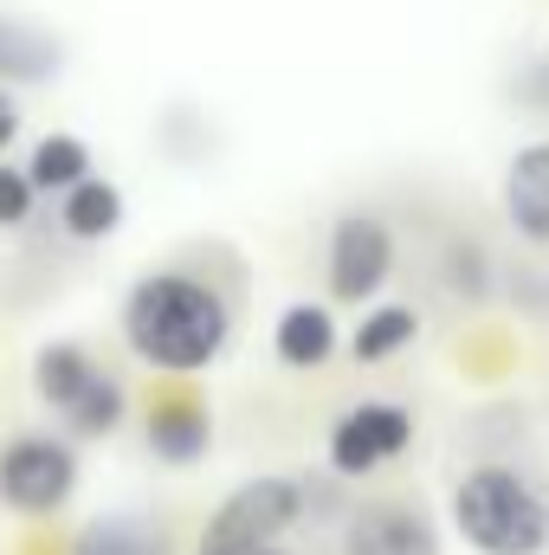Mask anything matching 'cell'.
<instances>
[{"label": "cell", "mask_w": 549, "mask_h": 555, "mask_svg": "<svg viewBox=\"0 0 549 555\" xmlns=\"http://www.w3.org/2000/svg\"><path fill=\"white\" fill-rule=\"evenodd\" d=\"M452 530L472 555H544L549 491L518 465H472L452 485Z\"/></svg>", "instance_id": "cell-2"}, {"label": "cell", "mask_w": 549, "mask_h": 555, "mask_svg": "<svg viewBox=\"0 0 549 555\" xmlns=\"http://www.w3.org/2000/svg\"><path fill=\"white\" fill-rule=\"evenodd\" d=\"M413 343H420V310H413V304H375V310H362L356 330H349V356H356L362 369H382V362L408 356Z\"/></svg>", "instance_id": "cell-13"}, {"label": "cell", "mask_w": 549, "mask_h": 555, "mask_svg": "<svg viewBox=\"0 0 549 555\" xmlns=\"http://www.w3.org/2000/svg\"><path fill=\"white\" fill-rule=\"evenodd\" d=\"M98 382V362H91V349L85 343H39V356H33V395H39V408H52V414H65V408H78V395Z\"/></svg>", "instance_id": "cell-11"}, {"label": "cell", "mask_w": 549, "mask_h": 555, "mask_svg": "<svg viewBox=\"0 0 549 555\" xmlns=\"http://www.w3.org/2000/svg\"><path fill=\"white\" fill-rule=\"evenodd\" d=\"M72 555H175L168 530L155 517H130V511H111V517H91L78 530Z\"/></svg>", "instance_id": "cell-15"}, {"label": "cell", "mask_w": 549, "mask_h": 555, "mask_svg": "<svg viewBox=\"0 0 549 555\" xmlns=\"http://www.w3.org/2000/svg\"><path fill=\"white\" fill-rule=\"evenodd\" d=\"M13 137H20V104H13V98L0 91V155L13 149Z\"/></svg>", "instance_id": "cell-19"}, {"label": "cell", "mask_w": 549, "mask_h": 555, "mask_svg": "<svg viewBox=\"0 0 549 555\" xmlns=\"http://www.w3.org/2000/svg\"><path fill=\"white\" fill-rule=\"evenodd\" d=\"M78 491V446L65 433H13L0 439V504L13 517H52Z\"/></svg>", "instance_id": "cell-4"}, {"label": "cell", "mask_w": 549, "mask_h": 555, "mask_svg": "<svg viewBox=\"0 0 549 555\" xmlns=\"http://www.w3.org/2000/svg\"><path fill=\"white\" fill-rule=\"evenodd\" d=\"M59 65H65V52L46 26L0 13V85H46V78H59Z\"/></svg>", "instance_id": "cell-12"}, {"label": "cell", "mask_w": 549, "mask_h": 555, "mask_svg": "<svg viewBox=\"0 0 549 555\" xmlns=\"http://www.w3.org/2000/svg\"><path fill=\"white\" fill-rule=\"evenodd\" d=\"M336 550L343 555H439V524L408 498L356 504L336 524Z\"/></svg>", "instance_id": "cell-7"}, {"label": "cell", "mask_w": 549, "mask_h": 555, "mask_svg": "<svg viewBox=\"0 0 549 555\" xmlns=\"http://www.w3.org/2000/svg\"><path fill=\"white\" fill-rule=\"evenodd\" d=\"M124 349L155 375H207L240 330L233 291L201 266H149V272L124 291Z\"/></svg>", "instance_id": "cell-1"}, {"label": "cell", "mask_w": 549, "mask_h": 555, "mask_svg": "<svg viewBox=\"0 0 549 555\" xmlns=\"http://www.w3.org/2000/svg\"><path fill=\"white\" fill-rule=\"evenodd\" d=\"M142 446H149V459L168 465V472L201 465V459L214 452V414H207V401H194V395L155 401V408L142 414Z\"/></svg>", "instance_id": "cell-8"}, {"label": "cell", "mask_w": 549, "mask_h": 555, "mask_svg": "<svg viewBox=\"0 0 549 555\" xmlns=\"http://www.w3.org/2000/svg\"><path fill=\"white\" fill-rule=\"evenodd\" d=\"M304 524V478L291 472H253L240 478L214 511H207V530L194 555H253L284 543L291 530Z\"/></svg>", "instance_id": "cell-3"}, {"label": "cell", "mask_w": 549, "mask_h": 555, "mask_svg": "<svg viewBox=\"0 0 549 555\" xmlns=\"http://www.w3.org/2000/svg\"><path fill=\"white\" fill-rule=\"evenodd\" d=\"M26 175H33L39 194H65V188H78V181L91 175V149H85V137H65V130H59V137H39Z\"/></svg>", "instance_id": "cell-17"}, {"label": "cell", "mask_w": 549, "mask_h": 555, "mask_svg": "<svg viewBox=\"0 0 549 555\" xmlns=\"http://www.w3.org/2000/svg\"><path fill=\"white\" fill-rule=\"evenodd\" d=\"M413 446V408L401 401H356L330 420V439H323V465L330 478L356 485V478H375L382 465H395Z\"/></svg>", "instance_id": "cell-6"}, {"label": "cell", "mask_w": 549, "mask_h": 555, "mask_svg": "<svg viewBox=\"0 0 549 555\" xmlns=\"http://www.w3.org/2000/svg\"><path fill=\"white\" fill-rule=\"evenodd\" d=\"M343 349V330H336V310L330 304H284L272 323V356L284 369H297V375H317L330 356Z\"/></svg>", "instance_id": "cell-10"}, {"label": "cell", "mask_w": 549, "mask_h": 555, "mask_svg": "<svg viewBox=\"0 0 549 555\" xmlns=\"http://www.w3.org/2000/svg\"><path fill=\"white\" fill-rule=\"evenodd\" d=\"M253 555H291V550H284V543H272V550H253Z\"/></svg>", "instance_id": "cell-20"}, {"label": "cell", "mask_w": 549, "mask_h": 555, "mask_svg": "<svg viewBox=\"0 0 549 555\" xmlns=\"http://www.w3.org/2000/svg\"><path fill=\"white\" fill-rule=\"evenodd\" d=\"M33 207H39V188H33V175L0 162V227H26V220H33Z\"/></svg>", "instance_id": "cell-18"}, {"label": "cell", "mask_w": 549, "mask_h": 555, "mask_svg": "<svg viewBox=\"0 0 549 555\" xmlns=\"http://www.w3.org/2000/svg\"><path fill=\"white\" fill-rule=\"evenodd\" d=\"M505 220L524 246H549V142H524L511 162H505Z\"/></svg>", "instance_id": "cell-9"}, {"label": "cell", "mask_w": 549, "mask_h": 555, "mask_svg": "<svg viewBox=\"0 0 549 555\" xmlns=\"http://www.w3.org/2000/svg\"><path fill=\"white\" fill-rule=\"evenodd\" d=\"M395 227L369 207H349L330 220V240H323V284L336 304H369L388 291L395 278Z\"/></svg>", "instance_id": "cell-5"}, {"label": "cell", "mask_w": 549, "mask_h": 555, "mask_svg": "<svg viewBox=\"0 0 549 555\" xmlns=\"http://www.w3.org/2000/svg\"><path fill=\"white\" fill-rule=\"evenodd\" d=\"M124 420H130V388L111 369H98V382L78 395V408L59 414V426H65V439H111Z\"/></svg>", "instance_id": "cell-16"}, {"label": "cell", "mask_w": 549, "mask_h": 555, "mask_svg": "<svg viewBox=\"0 0 549 555\" xmlns=\"http://www.w3.org/2000/svg\"><path fill=\"white\" fill-rule=\"evenodd\" d=\"M59 227L72 233V240H111L117 227H124V188L117 181H104V175H85L78 188H65L59 194Z\"/></svg>", "instance_id": "cell-14"}]
</instances>
